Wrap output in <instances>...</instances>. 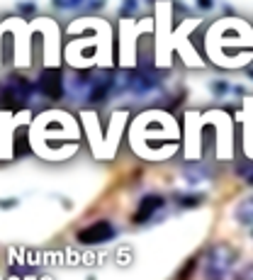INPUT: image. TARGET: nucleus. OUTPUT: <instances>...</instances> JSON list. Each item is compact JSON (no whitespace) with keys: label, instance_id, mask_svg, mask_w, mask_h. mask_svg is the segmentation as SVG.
Wrapping results in <instances>:
<instances>
[{"label":"nucleus","instance_id":"1","mask_svg":"<svg viewBox=\"0 0 253 280\" xmlns=\"http://www.w3.org/2000/svg\"><path fill=\"white\" fill-rule=\"evenodd\" d=\"M239 261V251L227 244L219 241L214 246L207 249L204 254V268H202V280H227L231 276V268Z\"/></svg>","mask_w":253,"mask_h":280},{"label":"nucleus","instance_id":"2","mask_svg":"<svg viewBox=\"0 0 253 280\" xmlns=\"http://www.w3.org/2000/svg\"><path fill=\"white\" fill-rule=\"evenodd\" d=\"M115 236H117V229H115V224H112V222H107V219H98V222H93V224L83 227V229L76 234V239H78L83 246L107 244V241H112Z\"/></svg>","mask_w":253,"mask_h":280},{"label":"nucleus","instance_id":"3","mask_svg":"<svg viewBox=\"0 0 253 280\" xmlns=\"http://www.w3.org/2000/svg\"><path fill=\"white\" fill-rule=\"evenodd\" d=\"M37 88L44 98L49 100H61L63 93H66V85H63V76L59 69H47L42 71L39 80H37Z\"/></svg>","mask_w":253,"mask_h":280},{"label":"nucleus","instance_id":"4","mask_svg":"<svg viewBox=\"0 0 253 280\" xmlns=\"http://www.w3.org/2000/svg\"><path fill=\"white\" fill-rule=\"evenodd\" d=\"M163 207H166V198L158 195V193H149V195L141 198V203H139L136 212L131 214V222H134V224H146L156 212L163 210Z\"/></svg>","mask_w":253,"mask_h":280},{"label":"nucleus","instance_id":"5","mask_svg":"<svg viewBox=\"0 0 253 280\" xmlns=\"http://www.w3.org/2000/svg\"><path fill=\"white\" fill-rule=\"evenodd\" d=\"M234 219L244 227H251L253 224V195L244 198L236 207H234Z\"/></svg>","mask_w":253,"mask_h":280},{"label":"nucleus","instance_id":"6","mask_svg":"<svg viewBox=\"0 0 253 280\" xmlns=\"http://www.w3.org/2000/svg\"><path fill=\"white\" fill-rule=\"evenodd\" d=\"M176 203H178V207H183V210L200 207V205L204 203V195H202V193H178V195H176Z\"/></svg>","mask_w":253,"mask_h":280},{"label":"nucleus","instance_id":"7","mask_svg":"<svg viewBox=\"0 0 253 280\" xmlns=\"http://www.w3.org/2000/svg\"><path fill=\"white\" fill-rule=\"evenodd\" d=\"M183 176H185V180L188 183H200V180H204L207 176H209V171L204 168V166H185V171H183Z\"/></svg>","mask_w":253,"mask_h":280},{"label":"nucleus","instance_id":"8","mask_svg":"<svg viewBox=\"0 0 253 280\" xmlns=\"http://www.w3.org/2000/svg\"><path fill=\"white\" fill-rule=\"evenodd\" d=\"M236 176L241 180H246L249 185H253V161H241L236 163Z\"/></svg>","mask_w":253,"mask_h":280},{"label":"nucleus","instance_id":"9","mask_svg":"<svg viewBox=\"0 0 253 280\" xmlns=\"http://www.w3.org/2000/svg\"><path fill=\"white\" fill-rule=\"evenodd\" d=\"M195 268H197V256H190L188 263H183V268L178 271L176 280H190L192 278V273H195Z\"/></svg>","mask_w":253,"mask_h":280},{"label":"nucleus","instance_id":"10","mask_svg":"<svg viewBox=\"0 0 253 280\" xmlns=\"http://www.w3.org/2000/svg\"><path fill=\"white\" fill-rule=\"evenodd\" d=\"M17 12L22 17H32V15H37V5L34 2H17Z\"/></svg>","mask_w":253,"mask_h":280},{"label":"nucleus","instance_id":"11","mask_svg":"<svg viewBox=\"0 0 253 280\" xmlns=\"http://www.w3.org/2000/svg\"><path fill=\"white\" fill-rule=\"evenodd\" d=\"M212 93H214L217 98H224V95L229 93V83H227V80H214V83H212Z\"/></svg>","mask_w":253,"mask_h":280},{"label":"nucleus","instance_id":"12","mask_svg":"<svg viewBox=\"0 0 253 280\" xmlns=\"http://www.w3.org/2000/svg\"><path fill=\"white\" fill-rule=\"evenodd\" d=\"M134 10H136V0H122L120 17H129V15H134Z\"/></svg>","mask_w":253,"mask_h":280},{"label":"nucleus","instance_id":"13","mask_svg":"<svg viewBox=\"0 0 253 280\" xmlns=\"http://www.w3.org/2000/svg\"><path fill=\"white\" fill-rule=\"evenodd\" d=\"M236 280H253V263H249V266L236 276Z\"/></svg>","mask_w":253,"mask_h":280},{"label":"nucleus","instance_id":"14","mask_svg":"<svg viewBox=\"0 0 253 280\" xmlns=\"http://www.w3.org/2000/svg\"><path fill=\"white\" fill-rule=\"evenodd\" d=\"M105 2H107V0H88V5H85V7H88V12H95V10H100Z\"/></svg>","mask_w":253,"mask_h":280},{"label":"nucleus","instance_id":"15","mask_svg":"<svg viewBox=\"0 0 253 280\" xmlns=\"http://www.w3.org/2000/svg\"><path fill=\"white\" fill-rule=\"evenodd\" d=\"M197 7L200 10H212L214 7V0H197Z\"/></svg>","mask_w":253,"mask_h":280},{"label":"nucleus","instance_id":"16","mask_svg":"<svg viewBox=\"0 0 253 280\" xmlns=\"http://www.w3.org/2000/svg\"><path fill=\"white\" fill-rule=\"evenodd\" d=\"M17 205V200H0V207L2 210H10V207H15Z\"/></svg>","mask_w":253,"mask_h":280},{"label":"nucleus","instance_id":"17","mask_svg":"<svg viewBox=\"0 0 253 280\" xmlns=\"http://www.w3.org/2000/svg\"><path fill=\"white\" fill-rule=\"evenodd\" d=\"M83 0H66V7H76V5H80Z\"/></svg>","mask_w":253,"mask_h":280},{"label":"nucleus","instance_id":"18","mask_svg":"<svg viewBox=\"0 0 253 280\" xmlns=\"http://www.w3.org/2000/svg\"><path fill=\"white\" fill-rule=\"evenodd\" d=\"M251 236H253V231H251Z\"/></svg>","mask_w":253,"mask_h":280}]
</instances>
